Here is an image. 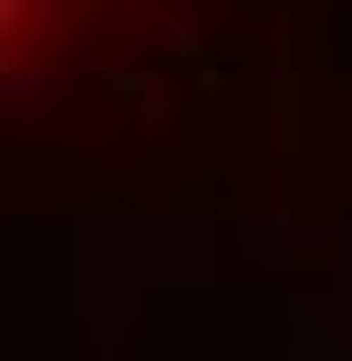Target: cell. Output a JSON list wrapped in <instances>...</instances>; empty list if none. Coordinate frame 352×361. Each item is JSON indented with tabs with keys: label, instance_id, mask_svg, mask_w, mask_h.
Instances as JSON below:
<instances>
[{
	"label": "cell",
	"instance_id": "cell-1",
	"mask_svg": "<svg viewBox=\"0 0 352 361\" xmlns=\"http://www.w3.org/2000/svg\"><path fill=\"white\" fill-rule=\"evenodd\" d=\"M28 37H37V0H0V54H18Z\"/></svg>",
	"mask_w": 352,
	"mask_h": 361
}]
</instances>
